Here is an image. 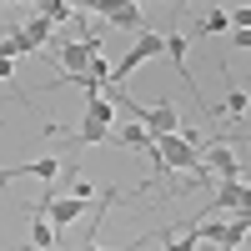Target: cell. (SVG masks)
<instances>
[{"label":"cell","mask_w":251,"mask_h":251,"mask_svg":"<svg viewBox=\"0 0 251 251\" xmlns=\"http://www.w3.org/2000/svg\"><path fill=\"white\" fill-rule=\"evenodd\" d=\"M161 50H166V35H161V30H141V35H136V46L111 66V86H126V80H131V75L146 66V60H156Z\"/></svg>","instance_id":"cell-1"},{"label":"cell","mask_w":251,"mask_h":251,"mask_svg":"<svg viewBox=\"0 0 251 251\" xmlns=\"http://www.w3.org/2000/svg\"><path fill=\"white\" fill-rule=\"evenodd\" d=\"M96 55H100V35H86V40H55V66H60V75H66V80L86 75Z\"/></svg>","instance_id":"cell-2"},{"label":"cell","mask_w":251,"mask_h":251,"mask_svg":"<svg viewBox=\"0 0 251 251\" xmlns=\"http://www.w3.org/2000/svg\"><path fill=\"white\" fill-rule=\"evenodd\" d=\"M111 146H126V151H146V156H151L156 136L146 131V126H136V121H121V126H111Z\"/></svg>","instance_id":"cell-3"},{"label":"cell","mask_w":251,"mask_h":251,"mask_svg":"<svg viewBox=\"0 0 251 251\" xmlns=\"http://www.w3.org/2000/svg\"><path fill=\"white\" fill-rule=\"evenodd\" d=\"M60 166H66V161L40 156V161H25V166H5V171H0V181H15V176H40V181H50V176H60Z\"/></svg>","instance_id":"cell-4"},{"label":"cell","mask_w":251,"mask_h":251,"mask_svg":"<svg viewBox=\"0 0 251 251\" xmlns=\"http://www.w3.org/2000/svg\"><path fill=\"white\" fill-rule=\"evenodd\" d=\"M100 15H106L111 20V25H121V30H146V20H141V5H131V0H126V5H96Z\"/></svg>","instance_id":"cell-5"},{"label":"cell","mask_w":251,"mask_h":251,"mask_svg":"<svg viewBox=\"0 0 251 251\" xmlns=\"http://www.w3.org/2000/svg\"><path fill=\"white\" fill-rule=\"evenodd\" d=\"M111 141V126H96V121H80L71 131V151H80V146H106Z\"/></svg>","instance_id":"cell-6"},{"label":"cell","mask_w":251,"mask_h":251,"mask_svg":"<svg viewBox=\"0 0 251 251\" xmlns=\"http://www.w3.org/2000/svg\"><path fill=\"white\" fill-rule=\"evenodd\" d=\"M80 121H96V126H116V106L106 96H86V106H80Z\"/></svg>","instance_id":"cell-7"},{"label":"cell","mask_w":251,"mask_h":251,"mask_svg":"<svg viewBox=\"0 0 251 251\" xmlns=\"http://www.w3.org/2000/svg\"><path fill=\"white\" fill-rule=\"evenodd\" d=\"M35 15H40V20H50V25H55V20H80L86 10H80V5H66V0H46V5H40Z\"/></svg>","instance_id":"cell-8"},{"label":"cell","mask_w":251,"mask_h":251,"mask_svg":"<svg viewBox=\"0 0 251 251\" xmlns=\"http://www.w3.org/2000/svg\"><path fill=\"white\" fill-rule=\"evenodd\" d=\"M30 246H35V251H50V246H55V226H50L46 216L30 221Z\"/></svg>","instance_id":"cell-9"},{"label":"cell","mask_w":251,"mask_h":251,"mask_svg":"<svg viewBox=\"0 0 251 251\" xmlns=\"http://www.w3.org/2000/svg\"><path fill=\"white\" fill-rule=\"evenodd\" d=\"M221 30H231V10L211 5V10H206V20H201V35H221Z\"/></svg>","instance_id":"cell-10"},{"label":"cell","mask_w":251,"mask_h":251,"mask_svg":"<svg viewBox=\"0 0 251 251\" xmlns=\"http://www.w3.org/2000/svg\"><path fill=\"white\" fill-rule=\"evenodd\" d=\"M201 241H196V231H191V221H181V236H166L161 241V251H196Z\"/></svg>","instance_id":"cell-11"},{"label":"cell","mask_w":251,"mask_h":251,"mask_svg":"<svg viewBox=\"0 0 251 251\" xmlns=\"http://www.w3.org/2000/svg\"><path fill=\"white\" fill-rule=\"evenodd\" d=\"M20 30L30 35V46H46V40H50V20H40V15H30V20H20Z\"/></svg>","instance_id":"cell-12"},{"label":"cell","mask_w":251,"mask_h":251,"mask_svg":"<svg viewBox=\"0 0 251 251\" xmlns=\"http://www.w3.org/2000/svg\"><path fill=\"white\" fill-rule=\"evenodd\" d=\"M241 111H246V91H236V86H231V96H226V116L236 121Z\"/></svg>","instance_id":"cell-13"},{"label":"cell","mask_w":251,"mask_h":251,"mask_svg":"<svg viewBox=\"0 0 251 251\" xmlns=\"http://www.w3.org/2000/svg\"><path fill=\"white\" fill-rule=\"evenodd\" d=\"M231 30H251V5H231Z\"/></svg>","instance_id":"cell-14"},{"label":"cell","mask_w":251,"mask_h":251,"mask_svg":"<svg viewBox=\"0 0 251 251\" xmlns=\"http://www.w3.org/2000/svg\"><path fill=\"white\" fill-rule=\"evenodd\" d=\"M231 40H236L241 50H251V30H231Z\"/></svg>","instance_id":"cell-15"},{"label":"cell","mask_w":251,"mask_h":251,"mask_svg":"<svg viewBox=\"0 0 251 251\" xmlns=\"http://www.w3.org/2000/svg\"><path fill=\"white\" fill-rule=\"evenodd\" d=\"M246 241H251V231H246Z\"/></svg>","instance_id":"cell-16"}]
</instances>
